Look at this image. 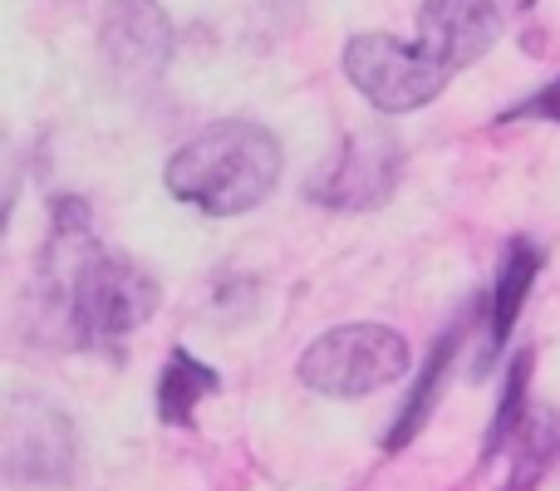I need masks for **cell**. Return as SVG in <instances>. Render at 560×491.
I'll use <instances>...</instances> for the list:
<instances>
[{"label":"cell","instance_id":"1","mask_svg":"<svg viewBox=\"0 0 560 491\" xmlns=\"http://www.w3.org/2000/svg\"><path fill=\"white\" fill-rule=\"evenodd\" d=\"M45 276L65 305L69 335L89 349L128 339L158 309V280L138 260L114 256L89 232V207L79 197L55 202V242L45 250Z\"/></svg>","mask_w":560,"mask_h":491},{"label":"cell","instance_id":"2","mask_svg":"<svg viewBox=\"0 0 560 491\" xmlns=\"http://www.w3.org/2000/svg\"><path fill=\"white\" fill-rule=\"evenodd\" d=\"M167 192L207 217H242L280 183V143L252 118H222L187 138L167 163Z\"/></svg>","mask_w":560,"mask_h":491},{"label":"cell","instance_id":"3","mask_svg":"<svg viewBox=\"0 0 560 491\" xmlns=\"http://www.w3.org/2000/svg\"><path fill=\"white\" fill-rule=\"evenodd\" d=\"M408 339L388 325H339L300 354V384L325 398H364L408 374Z\"/></svg>","mask_w":560,"mask_h":491},{"label":"cell","instance_id":"4","mask_svg":"<svg viewBox=\"0 0 560 491\" xmlns=\"http://www.w3.org/2000/svg\"><path fill=\"white\" fill-rule=\"evenodd\" d=\"M345 74L378 114H408L443 94L447 69L423 45H404L394 35H354L345 45Z\"/></svg>","mask_w":560,"mask_h":491},{"label":"cell","instance_id":"5","mask_svg":"<svg viewBox=\"0 0 560 491\" xmlns=\"http://www.w3.org/2000/svg\"><path fill=\"white\" fill-rule=\"evenodd\" d=\"M404 173V148L388 128H364L339 143V153L310 177V202L339 207V212H369L384 207Z\"/></svg>","mask_w":560,"mask_h":491},{"label":"cell","instance_id":"6","mask_svg":"<svg viewBox=\"0 0 560 491\" xmlns=\"http://www.w3.org/2000/svg\"><path fill=\"white\" fill-rule=\"evenodd\" d=\"M104 65L124 84H153L173 59V20L158 0H114L104 10Z\"/></svg>","mask_w":560,"mask_h":491},{"label":"cell","instance_id":"7","mask_svg":"<svg viewBox=\"0 0 560 491\" xmlns=\"http://www.w3.org/2000/svg\"><path fill=\"white\" fill-rule=\"evenodd\" d=\"M5 467L10 482H65L74 467V433H69L65 413L49 404H10L5 413Z\"/></svg>","mask_w":560,"mask_h":491},{"label":"cell","instance_id":"8","mask_svg":"<svg viewBox=\"0 0 560 491\" xmlns=\"http://www.w3.org/2000/svg\"><path fill=\"white\" fill-rule=\"evenodd\" d=\"M502 15L506 10L497 5V0H428V5L418 10V45H423L447 74H457V69L477 65V59L497 45Z\"/></svg>","mask_w":560,"mask_h":491},{"label":"cell","instance_id":"9","mask_svg":"<svg viewBox=\"0 0 560 491\" xmlns=\"http://www.w3.org/2000/svg\"><path fill=\"white\" fill-rule=\"evenodd\" d=\"M541 260L546 256L532 236H512V246H506V256H502V270H497V290H492V339H487V364H492L497 349L512 339V325L526 305V290H532L536 276H541Z\"/></svg>","mask_w":560,"mask_h":491},{"label":"cell","instance_id":"10","mask_svg":"<svg viewBox=\"0 0 560 491\" xmlns=\"http://www.w3.org/2000/svg\"><path fill=\"white\" fill-rule=\"evenodd\" d=\"M217 384H222L217 369H207L202 359L187 354V349H173L163 378H158V418L173 428H187L197 413V404L217 394Z\"/></svg>","mask_w":560,"mask_h":491},{"label":"cell","instance_id":"11","mask_svg":"<svg viewBox=\"0 0 560 491\" xmlns=\"http://www.w3.org/2000/svg\"><path fill=\"white\" fill-rule=\"evenodd\" d=\"M463 325H467V315L457 319V325L433 344V359H428L423 378L413 384V398L404 404V413L394 418V428H388V437H384L388 453H394V447H408V443L418 437V428L428 423V413H433V404H438V388H443V374H447V364H453L457 344H463Z\"/></svg>","mask_w":560,"mask_h":491},{"label":"cell","instance_id":"12","mask_svg":"<svg viewBox=\"0 0 560 491\" xmlns=\"http://www.w3.org/2000/svg\"><path fill=\"white\" fill-rule=\"evenodd\" d=\"M526 384H532V349H522L516 364H512V378H506V394H502V404H497L492 433H487V447H482L487 463H492V457L502 453L516 433H522V423H526Z\"/></svg>","mask_w":560,"mask_h":491},{"label":"cell","instance_id":"13","mask_svg":"<svg viewBox=\"0 0 560 491\" xmlns=\"http://www.w3.org/2000/svg\"><path fill=\"white\" fill-rule=\"evenodd\" d=\"M506 118H551V124H560V79H551V84L541 89L536 98H526L522 108H512Z\"/></svg>","mask_w":560,"mask_h":491},{"label":"cell","instance_id":"14","mask_svg":"<svg viewBox=\"0 0 560 491\" xmlns=\"http://www.w3.org/2000/svg\"><path fill=\"white\" fill-rule=\"evenodd\" d=\"M497 5H502V10H526L532 0H497Z\"/></svg>","mask_w":560,"mask_h":491}]
</instances>
